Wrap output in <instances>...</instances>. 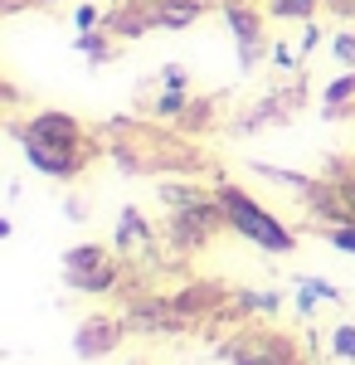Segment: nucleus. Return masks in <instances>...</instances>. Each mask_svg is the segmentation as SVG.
<instances>
[{
	"mask_svg": "<svg viewBox=\"0 0 355 365\" xmlns=\"http://www.w3.org/2000/svg\"><path fill=\"white\" fill-rule=\"evenodd\" d=\"M331 356H336V361H355V327H351V322L336 327V336H331Z\"/></svg>",
	"mask_w": 355,
	"mask_h": 365,
	"instance_id": "16",
	"label": "nucleus"
},
{
	"mask_svg": "<svg viewBox=\"0 0 355 365\" xmlns=\"http://www.w3.org/2000/svg\"><path fill=\"white\" fill-rule=\"evenodd\" d=\"M190 108V98H185V88H165L161 98H156V117H180Z\"/></svg>",
	"mask_w": 355,
	"mask_h": 365,
	"instance_id": "15",
	"label": "nucleus"
},
{
	"mask_svg": "<svg viewBox=\"0 0 355 365\" xmlns=\"http://www.w3.org/2000/svg\"><path fill=\"white\" fill-rule=\"evenodd\" d=\"M215 195H219V205H224L229 229L244 234L248 244H258V249H268V253H292V249H297V234L282 225L277 215H268L248 190H239V185H219Z\"/></svg>",
	"mask_w": 355,
	"mask_h": 365,
	"instance_id": "1",
	"label": "nucleus"
},
{
	"mask_svg": "<svg viewBox=\"0 0 355 365\" xmlns=\"http://www.w3.org/2000/svg\"><path fill=\"white\" fill-rule=\"evenodd\" d=\"M239 302H244L248 312H263V317H277V307H282L277 292H239Z\"/></svg>",
	"mask_w": 355,
	"mask_h": 365,
	"instance_id": "17",
	"label": "nucleus"
},
{
	"mask_svg": "<svg viewBox=\"0 0 355 365\" xmlns=\"http://www.w3.org/2000/svg\"><path fill=\"white\" fill-rule=\"evenodd\" d=\"M331 54H336V63L355 68V29H341V34H331Z\"/></svg>",
	"mask_w": 355,
	"mask_h": 365,
	"instance_id": "18",
	"label": "nucleus"
},
{
	"mask_svg": "<svg viewBox=\"0 0 355 365\" xmlns=\"http://www.w3.org/2000/svg\"><path fill=\"white\" fill-rule=\"evenodd\" d=\"M161 200H165V210L175 215V210H195V205H205V200H215V195H210V190H200V185L165 180V185H161Z\"/></svg>",
	"mask_w": 355,
	"mask_h": 365,
	"instance_id": "12",
	"label": "nucleus"
},
{
	"mask_svg": "<svg viewBox=\"0 0 355 365\" xmlns=\"http://www.w3.org/2000/svg\"><path fill=\"white\" fill-rule=\"evenodd\" d=\"M336 190H341V200H346V215H351V225H355V166H351V170H341Z\"/></svg>",
	"mask_w": 355,
	"mask_h": 365,
	"instance_id": "20",
	"label": "nucleus"
},
{
	"mask_svg": "<svg viewBox=\"0 0 355 365\" xmlns=\"http://www.w3.org/2000/svg\"><path fill=\"white\" fill-rule=\"evenodd\" d=\"M122 336V322L117 317H88L78 322V331H73V351H78L83 361H98V356H108L112 346Z\"/></svg>",
	"mask_w": 355,
	"mask_h": 365,
	"instance_id": "7",
	"label": "nucleus"
},
{
	"mask_svg": "<svg viewBox=\"0 0 355 365\" xmlns=\"http://www.w3.org/2000/svg\"><path fill=\"white\" fill-rule=\"evenodd\" d=\"M219 356L229 365H302L297 346L277 331H239L219 346Z\"/></svg>",
	"mask_w": 355,
	"mask_h": 365,
	"instance_id": "3",
	"label": "nucleus"
},
{
	"mask_svg": "<svg viewBox=\"0 0 355 365\" xmlns=\"http://www.w3.org/2000/svg\"><path fill=\"white\" fill-rule=\"evenodd\" d=\"M268 54H273V63H277V68H297L302 49H292V44H268Z\"/></svg>",
	"mask_w": 355,
	"mask_h": 365,
	"instance_id": "21",
	"label": "nucleus"
},
{
	"mask_svg": "<svg viewBox=\"0 0 355 365\" xmlns=\"http://www.w3.org/2000/svg\"><path fill=\"white\" fill-rule=\"evenodd\" d=\"M205 5H210V0H146L151 25H156V29H185V25H195V20L205 15Z\"/></svg>",
	"mask_w": 355,
	"mask_h": 365,
	"instance_id": "9",
	"label": "nucleus"
},
{
	"mask_svg": "<svg viewBox=\"0 0 355 365\" xmlns=\"http://www.w3.org/2000/svg\"><path fill=\"white\" fill-rule=\"evenodd\" d=\"M63 215H68V220H88V205H83V200H63Z\"/></svg>",
	"mask_w": 355,
	"mask_h": 365,
	"instance_id": "26",
	"label": "nucleus"
},
{
	"mask_svg": "<svg viewBox=\"0 0 355 365\" xmlns=\"http://www.w3.org/2000/svg\"><path fill=\"white\" fill-rule=\"evenodd\" d=\"M73 44H78V54H88L93 63H108V58H112V44H108V34H103V29H78V39H73Z\"/></svg>",
	"mask_w": 355,
	"mask_h": 365,
	"instance_id": "13",
	"label": "nucleus"
},
{
	"mask_svg": "<svg viewBox=\"0 0 355 365\" xmlns=\"http://www.w3.org/2000/svg\"><path fill=\"white\" fill-rule=\"evenodd\" d=\"M219 229H229L219 195L205 200V205H195V210H175V215H170V239H175L180 249H200V244H210V234H219Z\"/></svg>",
	"mask_w": 355,
	"mask_h": 365,
	"instance_id": "5",
	"label": "nucleus"
},
{
	"mask_svg": "<svg viewBox=\"0 0 355 365\" xmlns=\"http://www.w3.org/2000/svg\"><path fill=\"white\" fill-rule=\"evenodd\" d=\"M346 103H355V68H346L341 78H331V83H326V93H321V113L341 117Z\"/></svg>",
	"mask_w": 355,
	"mask_h": 365,
	"instance_id": "11",
	"label": "nucleus"
},
{
	"mask_svg": "<svg viewBox=\"0 0 355 365\" xmlns=\"http://www.w3.org/2000/svg\"><path fill=\"white\" fill-rule=\"evenodd\" d=\"M326 239L336 244L341 253H355V225H331L326 229Z\"/></svg>",
	"mask_w": 355,
	"mask_h": 365,
	"instance_id": "19",
	"label": "nucleus"
},
{
	"mask_svg": "<svg viewBox=\"0 0 355 365\" xmlns=\"http://www.w3.org/2000/svg\"><path fill=\"white\" fill-rule=\"evenodd\" d=\"M253 170H258V175H268V180H277V185H287V190H297V195H307V190H312V175H297V170L268 166V161H253Z\"/></svg>",
	"mask_w": 355,
	"mask_h": 365,
	"instance_id": "14",
	"label": "nucleus"
},
{
	"mask_svg": "<svg viewBox=\"0 0 355 365\" xmlns=\"http://www.w3.org/2000/svg\"><path fill=\"white\" fill-rule=\"evenodd\" d=\"M25 132L54 141V146H83V127H78V117H68V113H34L25 122Z\"/></svg>",
	"mask_w": 355,
	"mask_h": 365,
	"instance_id": "8",
	"label": "nucleus"
},
{
	"mask_svg": "<svg viewBox=\"0 0 355 365\" xmlns=\"http://www.w3.org/2000/svg\"><path fill=\"white\" fill-rule=\"evenodd\" d=\"M224 20L234 25V39H239V63H244V73L263 58V15L258 10H248L244 0H229L224 5Z\"/></svg>",
	"mask_w": 355,
	"mask_h": 365,
	"instance_id": "6",
	"label": "nucleus"
},
{
	"mask_svg": "<svg viewBox=\"0 0 355 365\" xmlns=\"http://www.w3.org/2000/svg\"><path fill=\"white\" fill-rule=\"evenodd\" d=\"M156 244V234H151V225L141 220V210H122V225H117V253H132V249H151Z\"/></svg>",
	"mask_w": 355,
	"mask_h": 365,
	"instance_id": "10",
	"label": "nucleus"
},
{
	"mask_svg": "<svg viewBox=\"0 0 355 365\" xmlns=\"http://www.w3.org/2000/svg\"><path fill=\"white\" fill-rule=\"evenodd\" d=\"M122 278V268H117V258H112L103 244H78V249L63 253V282L68 287H78V292H112Z\"/></svg>",
	"mask_w": 355,
	"mask_h": 365,
	"instance_id": "2",
	"label": "nucleus"
},
{
	"mask_svg": "<svg viewBox=\"0 0 355 365\" xmlns=\"http://www.w3.org/2000/svg\"><path fill=\"white\" fill-rule=\"evenodd\" d=\"M73 25H78V29H93V25H98V10H93V5H78V10H73Z\"/></svg>",
	"mask_w": 355,
	"mask_h": 365,
	"instance_id": "25",
	"label": "nucleus"
},
{
	"mask_svg": "<svg viewBox=\"0 0 355 365\" xmlns=\"http://www.w3.org/2000/svg\"><path fill=\"white\" fill-rule=\"evenodd\" d=\"M302 282H307V287H312V292H317L321 302H341V287H331L326 278H302Z\"/></svg>",
	"mask_w": 355,
	"mask_h": 365,
	"instance_id": "23",
	"label": "nucleus"
},
{
	"mask_svg": "<svg viewBox=\"0 0 355 365\" xmlns=\"http://www.w3.org/2000/svg\"><path fill=\"white\" fill-rule=\"evenodd\" d=\"M317 44H321V29H317L312 20H307V29H302V39H297V49H302V54H312Z\"/></svg>",
	"mask_w": 355,
	"mask_h": 365,
	"instance_id": "24",
	"label": "nucleus"
},
{
	"mask_svg": "<svg viewBox=\"0 0 355 365\" xmlns=\"http://www.w3.org/2000/svg\"><path fill=\"white\" fill-rule=\"evenodd\" d=\"M185 83H190V73H185L180 63H165L161 68V88H185Z\"/></svg>",
	"mask_w": 355,
	"mask_h": 365,
	"instance_id": "22",
	"label": "nucleus"
},
{
	"mask_svg": "<svg viewBox=\"0 0 355 365\" xmlns=\"http://www.w3.org/2000/svg\"><path fill=\"white\" fill-rule=\"evenodd\" d=\"M10 137L25 146V161H29V166L44 170V175H54V180H73V175L88 166V156H83L78 146H54V141L25 132V122H10Z\"/></svg>",
	"mask_w": 355,
	"mask_h": 365,
	"instance_id": "4",
	"label": "nucleus"
}]
</instances>
